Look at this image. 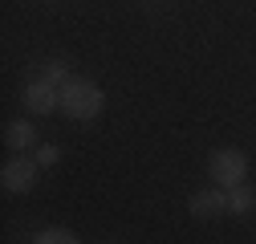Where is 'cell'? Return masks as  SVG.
I'll return each instance as SVG.
<instances>
[{
	"label": "cell",
	"instance_id": "1",
	"mask_svg": "<svg viewBox=\"0 0 256 244\" xmlns=\"http://www.w3.org/2000/svg\"><path fill=\"white\" fill-rule=\"evenodd\" d=\"M57 102H61V110H66L70 118L90 122V118H98V114H102L106 94H102L94 82H86V78H70L66 86H57Z\"/></svg>",
	"mask_w": 256,
	"mask_h": 244
},
{
	"label": "cell",
	"instance_id": "2",
	"mask_svg": "<svg viewBox=\"0 0 256 244\" xmlns=\"http://www.w3.org/2000/svg\"><path fill=\"white\" fill-rule=\"evenodd\" d=\"M208 171H212V183H216V188L232 192V188H240V183H244V175H248V159H244V150L224 146V150H212Z\"/></svg>",
	"mask_w": 256,
	"mask_h": 244
},
{
	"label": "cell",
	"instance_id": "3",
	"mask_svg": "<svg viewBox=\"0 0 256 244\" xmlns=\"http://www.w3.org/2000/svg\"><path fill=\"white\" fill-rule=\"evenodd\" d=\"M0 183H4V192H28L37 183V159H8L4 167H0Z\"/></svg>",
	"mask_w": 256,
	"mask_h": 244
},
{
	"label": "cell",
	"instance_id": "4",
	"mask_svg": "<svg viewBox=\"0 0 256 244\" xmlns=\"http://www.w3.org/2000/svg\"><path fill=\"white\" fill-rule=\"evenodd\" d=\"M24 106L33 110V114H53V110L61 106V102H57V86L45 82V78H41V82H28V86H24Z\"/></svg>",
	"mask_w": 256,
	"mask_h": 244
},
{
	"label": "cell",
	"instance_id": "5",
	"mask_svg": "<svg viewBox=\"0 0 256 244\" xmlns=\"http://www.w3.org/2000/svg\"><path fill=\"white\" fill-rule=\"evenodd\" d=\"M191 216L196 220H216L220 212H228V192L224 188H212V192H200V196H191Z\"/></svg>",
	"mask_w": 256,
	"mask_h": 244
},
{
	"label": "cell",
	"instance_id": "6",
	"mask_svg": "<svg viewBox=\"0 0 256 244\" xmlns=\"http://www.w3.org/2000/svg\"><path fill=\"white\" fill-rule=\"evenodd\" d=\"M4 142H8L12 150H33V146H37V130H33V122H8Z\"/></svg>",
	"mask_w": 256,
	"mask_h": 244
},
{
	"label": "cell",
	"instance_id": "7",
	"mask_svg": "<svg viewBox=\"0 0 256 244\" xmlns=\"http://www.w3.org/2000/svg\"><path fill=\"white\" fill-rule=\"evenodd\" d=\"M252 208H256V192H252V188H244V183H240V188L228 192V212L244 216V212H252Z\"/></svg>",
	"mask_w": 256,
	"mask_h": 244
},
{
	"label": "cell",
	"instance_id": "8",
	"mask_svg": "<svg viewBox=\"0 0 256 244\" xmlns=\"http://www.w3.org/2000/svg\"><path fill=\"white\" fill-rule=\"evenodd\" d=\"M33 244H82L70 228H45V232H37V240Z\"/></svg>",
	"mask_w": 256,
	"mask_h": 244
},
{
	"label": "cell",
	"instance_id": "9",
	"mask_svg": "<svg viewBox=\"0 0 256 244\" xmlns=\"http://www.w3.org/2000/svg\"><path fill=\"white\" fill-rule=\"evenodd\" d=\"M45 82H53V86H66V82H70V70L61 66V61H53V66L45 70Z\"/></svg>",
	"mask_w": 256,
	"mask_h": 244
},
{
	"label": "cell",
	"instance_id": "10",
	"mask_svg": "<svg viewBox=\"0 0 256 244\" xmlns=\"http://www.w3.org/2000/svg\"><path fill=\"white\" fill-rule=\"evenodd\" d=\"M57 159H61L57 146H37V167H53Z\"/></svg>",
	"mask_w": 256,
	"mask_h": 244
}]
</instances>
